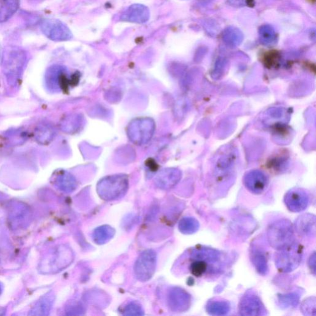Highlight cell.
<instances>
[{
    "instance_id": "cell-21",
    "label": "cell",
    "mask_w": 316,
    "mask_h": 316,
    "mask_svg": "<svg viewBox=\"0 0 316 316\" xmlns=\"http://www.w3.org/2000/svg\"><path fill=\"white\" fill-rule=\"evenodd\" d=\"M231 310V306L225 301H212L207 304L206 311L212 315H224L228 314Z\"/></svg>"
},
{
    "instance_id": "cell-26",
    "label": "cell",
    "mask_w": 316,
    "mask_h": 316,
    "mask_svg": "<svg viewBox=\"0 0 316 316\" xmlns=\"http://www.w3.org/2000/svg\"><path fill=\"white\" fill-rule=\"evenodd\" d=\"M81 122H82L81 117L77 116H71L64 121L62 127L66 132H76L77 129L80 127Z\"/></svg>"
},
{
    "instance_id": "cell-4",
    "label": "cell",
    "mask_w": 316,
    "mask_h": 316,
    "mask_svg": "<svg viewBox=\"0 0 316 316\" xmlns=\"http://www.w3.org/2000/svg\"><path fill=\"white\" fill-rule=\"evenodd\" d=\"M155 128L154 120L149 117H142L132 120L127 129L129 139L136 145H144L153 137Z\"/></svg>"
},
{
    "instance_id": "cell-27",
    "label": "cell",
    "mask_w": 316,
    "mask_h": 316,
    "mask_svg": "<svg viewBox=\"0 0 316 316\" xmlns=\"http://www.w3.org/2000/svg\"><path fill=\"white\" fill-rule=\"evenodd\" d=\"M315 298L310 297L304 300L301 304V310L304 315L315 316Z\"/></svg>"
},
{
    "instance_id": "cell-5",
    "label": "cell",
    "mask_w": 316,
    "mask_h": 316,
    "mask_svg": "<svg viewBox=\"0 0 316 316\" xmlns=\"http://www.w3.org/2000/svg\"><path fill=\"white\" fill-rule=\"evenodd\" d=\"M80 76L77 73L69 76L65 68L59 66H54L46 73L45 82L50 90L68 91L70 86H75L78 84Z\"/></svg>"
},
{
    "instance_id": "cell-18",
    "label": "cell",
    "mask_w": 316,
    "mask_h": 316,
    "mask_svg": "<svg viewBox=\"0 0 316 316\" xmlns=\"http://www.w3.org/2000/svg\"><path fill=\"white\" fill-rule=\"evenodd\" d=\"M55 133V130L52 125L47 123H42L36 129L35 139L40 144H48L53 140Z\"/></svg>"
},
{
    "instance_id": "cell-20",
    "label": "cell",
    "mask_w": 316,
    "mask_h": 316,
    "mask_svg": "<svg viewBox=\"0 0 316 316\" xmlns=\"http://www.w3.org/2000/svg\"><path fill=\"white\" fill-rule=\"evenodd\" d=\"M115 230L110 226H102L94 230L93 239L98 245L108 243L114 236Z\"/></svg>"
},
{
    "instance_id": "cell-10",
    "label": "cell",
    "mask_w": 316,
    "mask_h": 316,
    "mask_svg": "<svg viewBox=\"0 0 316 316\" xmlns=\"http://www.w3.org/2000/svg\"><path fill=\"white\" fill-rule=\"evenodd\" d=\"M168 302L172 311L184 312L191 306V296L185 290L174 287L169 292Z\"/></svg>"
},
{
    "instance_id": "cell-3",
    "label": "cell",
    "mask_w": 316,
    "mask_h": 316,
    "mask_svg": "<svg viewBox=\"0 0 316 316\" xmlns=\"http://www.w3.org/2000/svg\"><path fill=\"white\" fill-rule=\"evenodd\" d=\"M268 238L272 248L280 250L295 242L294 227L289 220L280 219L269 226Z\"/></svg>"
},
{
    "instance_id": "cell-2",
    "label": "cell",
    "mask_w": 316,
    "mask_h": 316,
    "mask_svg": "<svg viewBox=\"0 0 316 316\" xmlns=\"http://www.w3.org/2000/svg\"><path fill=\"white\" fill-rule=\"evenodd\" d=\"M129 185V179L126 175H113L100 180L97 186V191L102 199L113 201L124 196Z\"/></svg>"
},
{
    "instance_id": "cell-7",
    "label": "cell",
    "mask_w": 316,
    "mask_h": 316,
    "mask_svg": "<svg viewBox=\"0 0 316 316\" xmlns=\"http://www.w3.org/2000/svg\"><path fill=\"white\" fill-rule=\"evenodd\" d=\"M157 255L153 249H146L137 258L134 266L135 275L140 281H147L153 276L156 269Z\"/></svg>"
},
{
    "instance_id": "cell-14",
    "label": "cell",
    "mask_w": 316,
    "mask_h": 316,
    "mask_svg": "<svg viewBox=\"0 0 316 316\" xmlns=\"http://www.w3.org/2000/svg\"><path fill=\"white\" fill-rule=\"evenodd\" d=\"M267 178L265 175L259 171H252L246 175L245 178L246 187L255 194H261L265 189Z\"/></svg>"
},
{
    "instance_id": "cell-11",
    "label": "cell",
    "mask_w": 316,
    "mask_h": 316,
    "mask_svg": "<svg viewBox=\"0 0 316 316\" xmlns=\"http://www.w3.org/2000/svg\"><path fill=\"white\" fill-rule=\"evenodd\" d=\"M284 202L290 211L301 212L308 206L309 197L304 189L294 188L287 192L284 198Z\"/></svg>"
},
{
    "instance_id": "cell-17",
    "label": "cell",
    "mask_w": 316,
    "mask_h": 316,
    "mask_svg": "<svg viewBox=\"0 0 316 316\" xmlns=\"http://www.w3.org/2000/svg\"><path fill=\"white\" fill-rule=\"evenodd\" d=\"M251 262L259 274L266 275L268 272V261L264 252L257 247H251L250 251Z\"/></svg>"
},
{
    "instance_id": "cell-13",
    "label": "cell",
    "mask_w": 316,
    "mask_h": 316,
    "mask_svg": "<svg viewBox=\"0 0 316 316\" xmlns=\"http://www.w3.org/2000/svg\"><path fill=\"white\" fill-rule=\"evenodd\" d=\"M295 227L298 234L304 237H314L315 235V217L314 215L305 214L295 221Z\"/></svg>"
},
{
    "instance_id": "cell-24",
    "label": "cell",
    "mask_w": 316,
    "mask_h": 316,
    "mask_svg": "<svg viewBox=\"0 0 316 316\" xmlns=\"http://www.w3.org/2000/svg\"><path fill=\"white\" fill-rule=\"evenodd\" d=\"M300 300V295L297 293H290L288 294L278 295V303L281 308H289L298 305Z\"/></svg>"
},
{
    "instance_id": "cell-6",
    "label": "cell",
    "mask_w": 316,
    "mask_h": 316,
    "mask_svg": "<svg viewBox=\"0 0 316 316\" xmlns=\"http://www.w3.org/2000/svg\"><path fill=\"white\" fill-rule=\"evenodd\" d=\"M279 251L275 257V265L280 271L290 272L298 268L302 259L303 250L300 246L294 242Z\"/></svg>"
},
{
    "instance_id": "cell-16",
    "label": "cell",
    "mask_w": 316,
    "mask_h": 316,
    "mask_svg": "<svg viewBox=\"0 0 316 316\" xmlns=\"http://www.w3.org/2000/svg\"><path fill=\"white\" fill-rule=\"evenodd\" d=\"M149 11L147 8L143 5L132 6L127 12L123 14L122 19L125 21L143 23L148 21Z\"/></svg>"
},
{
    "instance_id": "cell-23",
    "label": "cell",
    "mask_w": 316,
    "mask_h": 316,
    "mask_svg": "<svg viewBox=\"0 0 316 316\" xmlns=\"http://www.w3.org/2000/svg\"><path fill=\"white\" fill-rule=\"evenodd\" d=\"M193 258L195 260H203L205 262L207 261H215L219 259V254L210 248H202L194 252Z\"/></svg>"
},
{
    "instance_id": "cell-19",
    "label": "cell",
    "mask_w": 316,
    "mask_h": 316,
    "mask_svg": "<svg viewBox=\"0 0 316 316\" xmlns=\"http://www.w3.org/2000/svg\"><path fill=\"white\" fill-rule=\"evenodd\" d=\"M19 7V0L0 1V22L8 21L13 16Z\"/></svg>"
},
{
    "instance_id": "cell-9",
    "label": "cell",
    "mask_w": 316,
    "mask_h": 316,
    "mask_svg": "<svg viewBox=\"0 0 316 316\" xmlns=\"http://www.w3.org/2000/svg\"><path fill=\"white\" fill-rule=\"evenodd\" d=\"M239 312L242 315H261L266 314V310L257 295L248 293L243 296L240 301Z\"/></svg>"
},
{
    "instance_id": "cell-30",
    "label": "cell",
    "mask_w": 316,
    "mask_h": 316,
    "mask_svg": "<svg viewBox=\"0 0 316 316\" xmlns=\"http://www.w3.org/2000/svg\"><path fill=\"white\" fill-rule=\"evenodd\" d=\"M309 266L310 269H311V272L313 274H315V252H313L312 255H311V257L309 258Z\"/></svg>"
},
{
    "instance_id": "cell-1",
    "label": "cell",
    "mask_w": 316,
    "mask_h": 316,
    "mask_svg": "<svg viewBox=\"0 0 316 316\" xmlns=\"http://www.w3.org/2000/svg\"><path fill=\"white\" fill-rule=\"evenodd\" d=\"M26 61V53L21 48L8 47L5 49L2 68L10 84L14 85L19 82Z\"/></svg>"
},
{
    "instance_id": "cell-8",
    "label": "cell",
    "mask_w": 316,
    "mask_h": 316,
    "mask_svg": "<svg viewBox=\"0 0 316 316\" xmlns=\"http://www.w3.org/2000/svg\"><path fill=\"white\" fill-rule=\"evenodd\" d=\"M40 28L46 36L54 41H64L72 37L71 31L65 24L59 20L43 19Z\"/></svg>"
},
{
    "instance_id": "cell-29",
    "label": "cell",
    "mask_w": 316,
    "mask_h": 316,
    "mask_svg": "<svg viewBox=\"0 0 316 316\" xmlns=\"http://www.w3.org/2000/svg\"><path fill=\"white\" fill-rule=\"evenodd\" d=\"M70 309V315H82L84 314V309L82 304L80 303H75L71 306Z\"/></svg>"
},
{
    "instance_id": "cell-15",
    "label": "cell",
    "mask_w": 316,
    "mask_h": 316,
    "mask_svg": "<svg viewBox=\"0 0 316 316\" xmlns=\"http://www.w3.org/2000/svg\"><path fill=\"white\" fill-rule=\"evenodd\" d=\"M54 183L59 189L65 192H72L76 189L77 182L73 175L65 171H60L54 177Z\"/></svg>"
},
{
    "instance_id": "cell-25",
    "label": "cell",
    "mask_w": 316,
    "mask_h": 316,
    "mask_svg": "<svg viewBox=\"0 0 316 316\" xmlns=\"http://www.w3.org/2000/svg\"><path fill=\"white\" fill-rule=\"evenodd\" d=\"M208 269V263L203 260H196L191 266V272L195 277L202 276Z\"/></svg>"
},
{
    "instance_id": "cell-28",
    "label": "cell",
    "mask_w": 316,
    "mask_h": 316,
    "mask_svg": "<svg viewBox=\"0 0 316 316\" xmlns=\"http://www.w3.org/2000/svg\"><path fill=\"white\" fill-rule=\"evenodd\" d=\"M123 315L128 316H140L144 315L142 307L136 303L129 304L123 309Z\"/></svg>"
},
{
    "instance_id": "cell-12",
    "label": "cell",
    "mask_w": 316,
    "mask_h": 316,
    "mask_svg": "<svg viewBox=\"0 0 316 316\" xmlns=\"http://www.w3.org/2000/svg\"><path fill=\"white\" fill-rule=\"evenodd\" d=\"M181 179V173L176 169H163L157 174L154 182L158 188L169 189L176 186Z\"/></svg>"
},
{
    "instance_id": "cell-22",
    "label": "cell",
    "mask_w": 316,
    "mask_h": 316,
    "mask_svg": "<svg viewBox=\"0 0 316 316\" xmlns=\"http://www.w3.org/2000/svg\"><path fill=\"white\" fill-rule=\"evenodd\" d=\"M200 224L194 217H186L183 218L179 224V231L183 234H192L197 232Z\"/></svg>"
}]
</instances>
